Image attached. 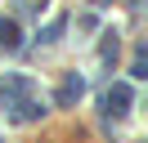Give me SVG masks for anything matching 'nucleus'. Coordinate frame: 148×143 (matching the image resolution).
Segmentation results:
<instances>
[{
	"label": "nucleus",
	"instance_id": "3",
	"mask_svg": "<svg viewBox=\"0 0 148 143\" xmlns=\"http://www.w3.org/2000/svg\"><path fill=\"white\" fill-rule=\"evenodd\" d=\"M0 45L5 49H18V27L14 22H0Z\"/></svg>",
	"mask_w": 148,
	"mask_h": 143
},
{
	"label": "nucleus",
	"instance_id": "1",
	"mask_svg": "<svg viewBox=\"0 0 148 143\" xmlns=\"http://www.w3.org/2000/svg\"><path fill=\"white\" fill-rule=\"evenodd\" d=\"M126 103H130V85H112L108 89V112H126Z\"/></svg>",
	"mask_w": 148,
	"mask_h": 143
},
{
	"label": "nucleus",
	"instance_id": "2",
	"mask_svg": "<svg viewBox=\"0 0 148 143\" xmlns=\"http://www.w3.org/2000/svg\"><path fill=\"white\" fill-rule=\"evenodd\" d=\"M81 94H85V85H81V80L72 76V80H63V89H58V103H76Z\"/></svg>",
	"mask_w": 148,
	"mask_h": 143
}]
</instances>
